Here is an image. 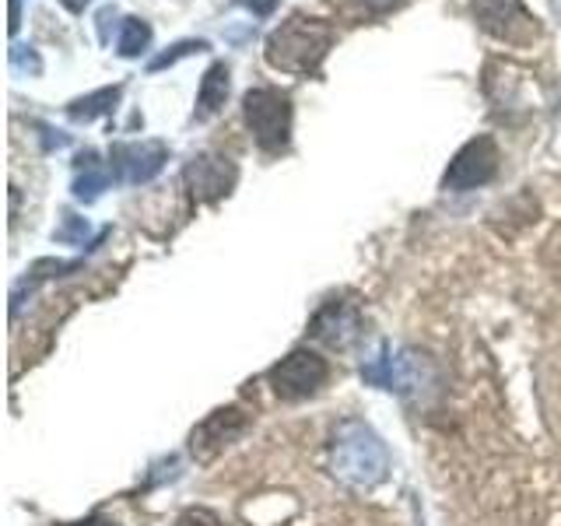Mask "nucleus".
<instances>
[{
	"instance_id": "13",
	"label": "nucleus",
	"mask_w": 561,
	"mask_h": 526,
	"mask_svg": "<svg viewBox=\"0 0 561 526\" xmlns=\"http://www.w3.org/2000/svg\"><path fill=\"white\" fill-rule=\"evenodd\" d=\"M204 49H210L204 39H183V43H175V46H169L165 53H158V57L148 64V70H165V67H172L175 60H183V57H193V53H204Z\"/></svg>"
},
{
	"instance_id": "2",
	"label": "nucleus",
	"mask_w": 561,
	"mask_h": 526,
	"mask_svg": "<svg viewBox=\"0 0 561 526\" xmlns=\"http://www.w3.org/2000/svg\"><path fill=\"white\" fill-rule=\"evenodd\" d=\"M333 473L351 488H373L386 478V449L362 425H344L333 443Z\"/></svg>"
},
{
	"instance_id": "7",
	"label": "nucleus",
	"mask_w": 561,
	"mask_h": 526,
	"mask_svg": "<svg viewBox=\"0 0 561 526\" xmlns=\"http://www.w3.org/2000/svg\"><path fill=\"white\" fill-rule=\"evenodd\" d=\"M165 145L162 140H140V145H116L113 148V169L127 183H148L151 175L165 165Z\"/></svg>"
},
{
	"instance_id": "15",
	"label": "nucleus",
	"mask_w": 561,
	"mask_h": 526,
	"mask_svg": "<svg viewBox=\"0 0 561 526\" xmlns=\"http://www.w3.org/2000/svg\"><path fill=\"white\" fill-rule=\"evenodd\" d=\"M175 526H225V523H221V516L215 513V508L197 505V508H186V513L175 519Z\"/></svg>"
},
{
	"instance_id": "19",
	"label": "nucleus",
	"mask_w": 561,
	"mask_h": 526,
	"mask_svg": "<svg viewBox=\"0 0 561 526\" xmlns=\"http://www.w3.org/2000/svg\"><path fill=\"white\" fill-rule=\"evenodd\" d=\"M362 4H365L368 11H390L393 4H400V0H362Z\"/></svg>"
},
{
	"instance_id": "8",
	"label": "nucleus",
	"mask_w": 561,
	"mask_h": 526,
	"mask_svg": "<svg viewBox=\"0 0 561 526\" xmlns=\"http://www.w3.org/2000/svg\"><path fill=\"white\" fill-rule=\"evenodd\" d=\"M186 180H190L193 193H201V197H221V193H228V186L236 183V169L228 165L225 158L201 155L190 162Z\"/></svg>"
},
{
	"instance_id": "17",
	"label": "nucleus",
	"mask_w": 561,
	"mask_h": 526,
	"mask_svg": "<svg viewBox=\"0 0 561 526\" xmlns=\"http://www.w3.org/2000/svg\"><path fill=\"white\" fill-rule=\"evenodd\" d=\"M88 232V225H81L75 215H67V225L57 232V239H64V242H70V239H81Z\"/></svg>"
},
{
	"instance_id": "18",
	"label": "nucleus",
	"mask_w": 561,
	"mask_h": 526,
	"mask_svg": "<svg viewBox=\"0 0 561 526\" xmlns=\"http://www.w3.org/2000/svg\"><path fill=\"white\" fill-rule=\"evenodd\" d=\"M236 4H242L245 11H253L256 18H267V14H274L277 0H236Z\"/></svg>"
},
{
	"instance_id": "16",
	"label": "nucleus",
	"mask_w": 561,
	"mask_h": 526,
	"mask_svg": "<svg viewBox=\"0 0 561 526\" xmlns=\"http://www.w3.org/2000/svg\"><path fill=\"white\" fill-rule=\"evenodd\" d=\"M295 526H368V523H365V519H358V516H344V519H337V516H320V519L295 523Z\"/></svg>"
},
{
	"instance_id": "12",
	"label": "nucleus",
	"mask_w": 561,
	"mask_h": 526,
	"mask_svg": "<svg viewBox=\"0 0 561 526\" xmlns=\"http://www.w3.org/2000/svg\"><path fill=\"white\" fill-rule=\"evenodd\" d=\"M151 46V25L145 18H123V28H119V39H116V53L119 57H140Z\"/></svg>"
},
{
	"instance_id": "14",
	"label": "nucleus",
	"mask_w": 561,
	"mask_h": 526,
	"mask_svg": "<svg viewBox=\"0 0 561 526\" xmlns=\"http://www.w3.org/2000/svg\"><path fill=\"white\" fill-rule=\"evenodd\" d=\"M11 67L18 70V75H43L39 53H35L32 46H22V43L11 46Z\"/></svg>"
},
{
	"instance_id": "4",
	"label": "nucleus",
	"mask_w": 561,
	"mask_h": 526,
	"mask_svg": "<svg viewBox=\"0 0 561 526\" xmlns=\"http://www.w3.org/2000/svg\"><path fill=\"white\" fill-rule=\"evenodd\" d=\"M470 11L488 35L508 46H534L540 39V22L523 0H470Z\"/></svg>"
},
{
	"instance_id": "10",
	"label": "nucleus",
	"mask_w": 561,
	"mask_h": 526,
	"mask_svg": "<svg viewBox=\"0 0 561 526\" xmlns=\"http://www.w3.org/2000/svg\"><path fill=\"white\" fill-rule=\"evenodd\" d=\"M116 102H119V88H99V92L70 102V105H67V116H70V119H78V123H88V119H95V116L113 113V110H116Z\"/></svg>"
},
{
	"instance_id": "6",
	"label": "nucleus",
	"mask_w": 561,
	"mask_h": 526,
	"mask_svg": "<svg viewBox=\"0 0 561 526\" xmlns=\"http://www.w3.org/2000/svg\"><path fill=\"white\" fill-rule=\"evenodd\" d=\"M330 379V365L312 351H291L271 373V386L280 400H302Z\"/></svg>"
},
{
	"instance_id": "9",
	"label": "nucleus",
	"mask_w": 561,
	"mask_h": 526,
	"mask_svg": "<svg viewBox=\"0 0 561 526\" xmlns=\"http://www.w3.org/2000/svg\"><path fill=\"white\" fill-rule=\"evenodd\" d=\"M232 92V78H228V67L225 64H210L207 75L201 81V95H197V119H210L221 113V105Z\"/></svg>"
},
{
	"instance_id": "3",
	"label": "nucleus",
	"mask_w": 561,
	"mask_h": 526,
	"mask_svg": "<svg viewBox=\"0 0 561 526\" xmlns=\"http://www.w3.org/2000/svg\"><path fill=\"white\" fill-rule=\"evenodd\" d=\"M242 116L263 151H280L291 137V99L277 88H250L242 95Z\"/></svg>"
},
{
	"instance_id": "5",
	"label": "nucleus",
	"mask_w": 561,
	"mask_h": 526,
	"mask_svg": "<svg viewBox=\"0 0 561 526\" xmlns=\"http://www.w3.org/2000/svg\"><path fill=\"white\" fill-rule=\"evenodd\" d=\"M499 162H502V155H499L495 137H488V134L473 137V140H467L460 151H456V158H453L446 175H443V186L456 190V193L484 186V183L495 180Z\"/></svg>"
},
{
	"instance_id": "20",
	"label": "nucleus",
	"mask_w": 561,
	"mask_h": 526,
	"mask_svg": "<svg viewBox=\"0 0 561 526\" xmlns=\"http://www.w3.org/2000/svg\"><path fill=\"white\" fill-rule=\"evenodd\" d=\"M22 25V0H11V32H18Z\"/></svg>"
},
{
	"instance_id": "11",
	"label": "nucleus",
	"mask_w": 561,
	"mask_h": 526,
	"mask_svg": "<svg viewBox=\"0 0 561 526\" xmlns=\"http://www.w3.org/2000/svg\"><path fill=\"white\" fill-rule=\"evenodd\" d=\"M78 169L81 172H78V180H75V193H78L81 201H95L99 193L105 190V183H110V172L102 169V162L92 151L78 158Z\"/></svg>"
},
{
	"instance_id": "1",
	"label": "nucleus",
	"mask_w": 561,
	"mask_h": 526,
	"mask_svg": "<svg viewBox=\"0 0 561 526\" xmlns=\"http://www.w3.org/2000/svg\"><path fill=\"white\" fill-rule=\"evenodd\" d=\"M333 46V25L320 22V18L291 14L288 22H280L267 35V64L285 70V75H316L327 53Z\"/></svg>"
},
{
	"instance_id": "21",
	"label": "nucleus",
	"mask_w": 561,
	"mask_h": 526,
	"mask_svg": "<svg viewBox=\"0 0 561 526\" xmlns=\"http://www.w3.org/2000/svg\"><path fill=\"white\" fill-rule=\"evenodd\" d=\"M84 4L88 0H64V8H70V11H84Z\"/></svg>"
}]
</instances>
